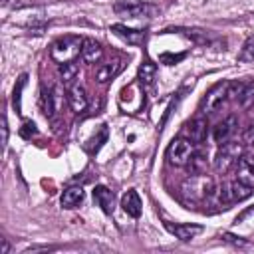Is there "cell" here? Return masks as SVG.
Wrapping results in <instances>:
<instances>
[{"mask_svg": "<svg viewBox=\"0 0 254 254\" xmlns=\"http://www.w3.org/2000/svg\"><path fill=\"white\" fill-rule=\"evenodd\" d=\"M181 192L189 202H202L214 192V183L204 173H189L181 185Z\"/></svg>", "mask_w": 254, "mask_h": 254, "instance_id": "6da1fadb", "label": "cell"}, {"mask_svg": "<svg viewBox=\"0 0 254 254\" xmlns=\"http://www.w3.org/2000/svg\"><path fill=\"white\" fill-rule=\"evenodd\" d=\"M81 44H83V40H79L75 36H64V38H60V40H56L52 44L50 56H52V60L56 64L73 62L81 52Z\"/></svg>", "mask_w": 254, "mask_h": 254, "instance_id": "7a4b0ae2", "label": "cell"}, {"mask_svg": "<svg viewBox=\"0 0 254 254\" xmlns=\"http://www.w3.org/2000/svg\"><path fill=\"white\" fill-rule=\"evenodd\" d=\"M113 12L123 18H153L159 8L143 0H117L113 4Z\"/></svg>", "mask_w": 254, "mask_h": 254, "instance_id": "3957f363", "label": "cell"}, {"mask_svg": "<svg viewBox=\"0 0 254 254\" xmlns=\"http://www.w3.org/2000/svg\"><path fill=\"white\" fill-rule=\"evenodd\" d=\"M165 32H177V34L189 38L190 42H194L196 46H208V48H216V50L222 48V50H224V40L218 38L216 34L208 32V30H200V28H181V26H177V28H167Z\"/></svg>", "mask_w": 254, "mask_h": 254, "instance_id": "277c9868", "label": "cell"}, {"mask_svg": "<svg viewBox=\"0 0 254 254\" xmlns=\"http://www.w3.org/2000/svg\"><path fill=\"white\" fill-rule=\"evenodd\" d=\"M192 151H194V149H192V143H190L189 139L177 137V139H173V141L169 143V147H167V159H169L171 165L183 167V165L189 163Z\"/></svg>", "mask_w": 254, "mask_h": 254, "instance_id": "5b68a950", "label": "cell"}, {"mask_svg": "<svg viewBox=\"0 0 254 254\" xmlns=\"http://www.w3.org/2000/svg\"><path fill=\"white\" fill-rule=\"evenodd\" d=\"M242 157V145L238 141H226L222 143L218 155H216V161H214V167L216 171H228L238 159Z\"/></svg>", "mask_w": 254, "mask_h": 254, "instance_id": "8992f818", "label": "cell"}, {"mask_svg": "<svg viewBox=\"0 0 254 254\" xmlns=\"http://www.w3.org/2000/svg\"><path fill=\"white\" fill-rule=\"evenodd\" d=\"M228 99V81H222V83H216L208 93L206 97L202 99V111L204 113H214L218 107H222V103Z\"/></svg>", "mask_w": 254, "mask_h": 254, "instance_id": "52a82bcc", "label": "cell"}, {"mask_svg": "<svg viewBox=\"0 0 254 254\" xmlns=\"http://www.w3.org/2000/svg\"><path fill=\"white\" fill-rule=\"evenodd\" d=\"M236 181L254 190V155H242L236 161Z\"/></svg>", "mask_w": 254, "mask_h": 254, "instance_id": "ba28073f", "label": "cell"}, {"mask_svg": "<svg viewBox=\"0 0 254 254\" xmlns=\"http://www.w3.org/2000/svg\"><path fill=\"white\" fill-rule=\"evenodd\" d=\"M62 97H64V93H62V87L60 85H54L50 91H44L42 93V111H44L46 117L52 119L58 113L60 103H62Z\"/></svg>", "mask_w": 254, "mask_h": 254, "instance_id": "9c48e42d", "label": "cell"}, {"mask_svg": "<svg viewBox=\"0 0 254 254\" xmlns=\"http://www.w3.org/2000/svg\"><path fill=\"white\" fill-rule=\"evenodd\" d=\"M111 32L115 36H119L123 42L131 44V46H141L145 42V30H137V28H127L125 24H113L111 26Z\"/></svg>", "mask_w": 254, "mask_h": 254, "instance_id": "30bf717a", "label": "cell"}, {"mask_svg": "<svg viewBox=\"0 0 254 254\" xmlns=\"http://www.w3.org/2000/svg\"><path fill=\"white\" fill-rule=\"evenodd\" d=\"M93 198L97 202V206L105 212V214H111L113 212V206H115V194L111 189L103 187V185H97L93 189Z\"/></svg>", "mask_w": 254, "mask_h": 254, "instance_id": "8fae6325", "label": "cell"}, {"mask_svg": "<svg viewBox=\"0 0 254 254\" xmlns=\"http://www.w3.org/2000/svg\"><path fill=\"white\" fill-rule=\"evenodd\" d=\"M236 127H238V121H236V117L234 115H230V117H226L224 121H220L216 127H214V131H212V137H214V141L216 143H226V141H230V137H232V133L236 131Z\"/></svg>", "mask_w": 254, "mask_h": 254, "instance_id": "7c38bea8", "label": "cell"}, {"mask_svg": "<svg viewBox=\"0 0 254 254\" xmlns=\"http://www.w3.org/2000/svg\"><path fill=\"white\" fill-rule=\"evenodd\" d=\"M165 226L169 228V232H173L183 242H187V240H190V238H194L196 234L202 232V226H198V224H173V222H165Z\"/></svg>", "mask_w": 254, "mask_h": 254, "instance_id": "4fadbf2b", "label": "cell"}, {"mask_svg": "<svg viewBox=\"0 0 254 254\" xmlns=\"http://www.w3.org/2000/svg\"><path fill=\"white\" fill-rule=\"evenodd\" d=\"M101 54H103V50H101L99 42H95V40H91V38H85V40H83V44H81V60H83L85 64H95V62H99V60H101Z\"/></svg>", "mask_w": 254, "mask_h": 254, "instance_id": "5bb4252c", "label": "cell"}, {"mask_svg": "<svg viewBox=\"0 0 254 254\" xmlns=\"http://www.w3.org/2000/svg\"><path fill=\"white\" fill-rule=\"evenodd\" d=\"M155 75H157V65L149 60H145L141 65H139V71H137V79L139 83L145 87V89H151L153 83H155Z\"/></svg>", "mask_w": 254, "mask_h": 254, "instance_id": "9a60e30c", "label": "cell"}, {"mask_svg": "<svg viewBox=\"0 0 254 254\" xmlns=\"http://www.w3.org/2000/svg\"><path fill=\"white\" fill-rule=\"evenodd\" d=\"M121 206H123V210L129 216H133V218H139L141 216V198H139V194L135 190H127L121 196Z\"/></svg>", "mask_w": 254, "mask_h": 254, "instance_id": "2e32d148", "label": "cell"}, {"mask_svg": "<svg viewBox=\"0 0 254 254\" xmlns=\"http://www.w3.org/2000/svg\"><path fill=\"white\" fill-rule=\"evenodd\" d=\"M67 103H69V107H71L75 113L85 111V107H87V97H85V91H83L81 85H73V87L67 91Z\"/></svg>", "mask_w": 254, "mask_h": 254, "instance_id": "e0dca14e", "label": "cell"}, {"mask_svg": "<svg viewBox=\"0 0 254 254\" xmlns=\"http://www.w3.org/2000/svg\"><path fill=\"white\" fill-rule=\"evenodd\" d=\"M121 69V64H99L95 69V81L97 83H107L109 79H113Z\"/></svg>", "mask_w": 254, "mask_h": 254, "instance_id": "ac0fdd59", "label": "cell"}, {"mask_svg": "<svg viewBox=\"0 0 254 254\" xmlns=\"http://www.w3.org/2000/svg\"><path fill=\"white\" fill-rule=\"evenodd\" d=\"M83 200V189L81 187H67L62 194V206L64 208H75Z\"/></svg>", "mask_w": 254, "mask_h": 254, "instance_id": "d6986e66", "label": "cell"}, {"mask_svg": "<svg viewBox=\"0 0 254 254\" xmlns=\"http://www.w3.org/2000/svg\"><path fill=\"white\" fill-rule=\"evenodd\" d=\"M189 131H190V141L202 143L204 137H206V121H204L202 117L194 119V121L190 123V127H189Z\"/></svg>", "mask_w": 254, "mask_h": 254, "instance_id": "ffe728a7", "label": "cell"}, {"mask_svg": "<svg viewBox=\"0 0 254 254\" xmlns=\"http://www.w3.org/2000/svg\"><path fill=\"white\" fill-rule=\"evenodd\" d=\"M187 165H189V173H204V169H206L204 153L202 151H192V155H190Z\"/></svg>", "mask_w": 254, "mask_h": 254, "instance_id": "44dd1931", "label": "cell"}, {"mask_svg": "<svg viewBox=\"0 0 254 254\" xmlns=\"http://www.w3.org/2000/svg\"><path fill=\"white\" fill-rule=\"evenodd\" d=\"M228 190H230V198L232 200H242V198L250 196V192H252V189L242 185L240 181H234L232 185H228Z\"/></svg>", "mask_w": 254, "mask_h": 254, "instance_id": "7402d4cb", "label": "cell"}, {"mask_svg": "<svg viewBox=\"0 0 254 254\" xmlns=\"http://www.w3.org/2000/svg\"><path fill=\"white\" fill-rule=\"evenodd\" d=\"M58 65H60V75H62L64 81H71L79 71V64L75 60L73 62H65V64H58Z\"/></svg>", "mask_w": 254, "mask_h": 254, "instance_id": "603a6c76", "label": "cell"}, {"mask_svg": "<svg viewBox=\"0 0 254 254\" xmlns=\"http://www.w3.org/2000/svg\"><path fill=\"white\" fill-rule=\"evenodd\" d=\"M238 101H240V105H242V107H250V105H254V81L244 83V87H242V91H240Z\"/></svg>", "mask_w": 254, "mask_h": 254, "instance_id": "cb8c5ba5", "label": "cell"}, {"mask_svg": "<svg viewBox=\"0 0 254 254\" xmlns=\"http://www.w3.org/2000/svg\"><path fill=\"white\" fill-rule=\"evenodd\" d=\"M238 62H254V36H250L246 42H244V46H242V50H240V54H238Z\"/></svg>", "mask_w": 254, "mask_h": 254, "instance_id": "d4e9b609", "label": "cell"}, {"mask_svg": "<svg viewBox=\"0 0 254 254\" xmlns=\"http://www.w3.org/2000/svg\"><path fill=\"white\" fill-rule=\"evenodd\" d=\"M24 83H26V73L18 77V85L14 87V97H12V99H14V107H16V111H18V113H20V93H22Z\"/></svg>", "mask_w": 254, "mask_h": 254, "instance_id": "484cf974", "label": "cell"}, {"mask_svg": "<svg viewBox=\"0 0 254 254\" xmlns=\"http://www.w3.org/2000/svg\"><path fill=\"white\" fill-rule=\"evenodd\" d=\"M20 135H22L24 139H32L34 135H38V129H36V125H34L32 121H26V123L20 127Z\"/></svg>", "mask_w": 254, "mask_h": 254, "instance_id": "4316f807", "label": "cell"}, {"mask_svg": "<svg viewBox=\"0 0 254 254\" xmlns=\"http://www.w3.org/2000/svg\"><path fill=\"white\" fill-rule=\"evenodd\" d=\"M105 139H107V127H105V125H101L99 137H95V139H93L95 143H93V145H89V147H87V151H89V153H95V151H97V149L101 147V143H103Z\"/></svg>", "mask_w": 254, "mask_h": 254, "instance_id": "83f0119b", "label": "cell"}, {"mask_svg": "<svg viewBox=\"0 0 254 254\" xmlns=\"http://www.w3.org/2000/svg\"><path fill=\"white\" fill-rule=\"evenodd\" d=\"M187 58V54H177V56H173V54H163L159 60L163 62V64H167V65H173V64H177V62H181V60H185Z\"/></svg>", "mask_w": 254, "mask_h": 254, "instance_id": "f1b7e54d", "label": "cell"}, {"mask_svg": "<svg viewBox=\"0 0 254 254\" xmlns=\"http://www.w3.org/2000/svg\"><path fill=\"white\" fill-rule=\"evenodd\" d=\"M222 240H224V242H230V244H234V246H246V240H242V238H238V236H234V234H228V232L222 234Z\"/></svg>", "mask_w": 254, "mask_h": 254, "instance_id": "f546056e", "label": "cell"}, {"mask_svg": "<svg viewBox=\"0 0 254 254\" xmlns=\"http://www.w3.org/2000/svg\"><path fill=\"white\" fill-rule=\"evenodd\" d=\"M8 143V121H6V115H2V145Z\"/></svg>", "mask_w": 254, "mask_h": 254, "instance_id": "4dcf8cb0", "label": "cell"}, {"mask_svg": "<svg viewBox=\"0 0 254 254\" xmlns=\"http://www.w3.org/2000/svg\"><path fill=\"white\" fill-rule=\"evenodd\" d=\"M8 250H10V244H8L6 238H2V250H0V254H8Z\"/></svg>", "mask_w": 254, "mask_h": 254, "instance_id": "1f68e13d", "label": "cell"}, {"mask_svg": "<svg viewBox=\"0 0 254 254\" xmlns=\"http://www.w3.org/2000/svg\"><path fill=\"white\" fill-rule=\"evenodd\" d=\"M246 139H248L250 143H254V129H250V131L246 133Z\"/></svg>", "mask_w": 254, "mask_h": 254, "instance_id": "d6a6232c", "label": "cell"}]
</instances>
